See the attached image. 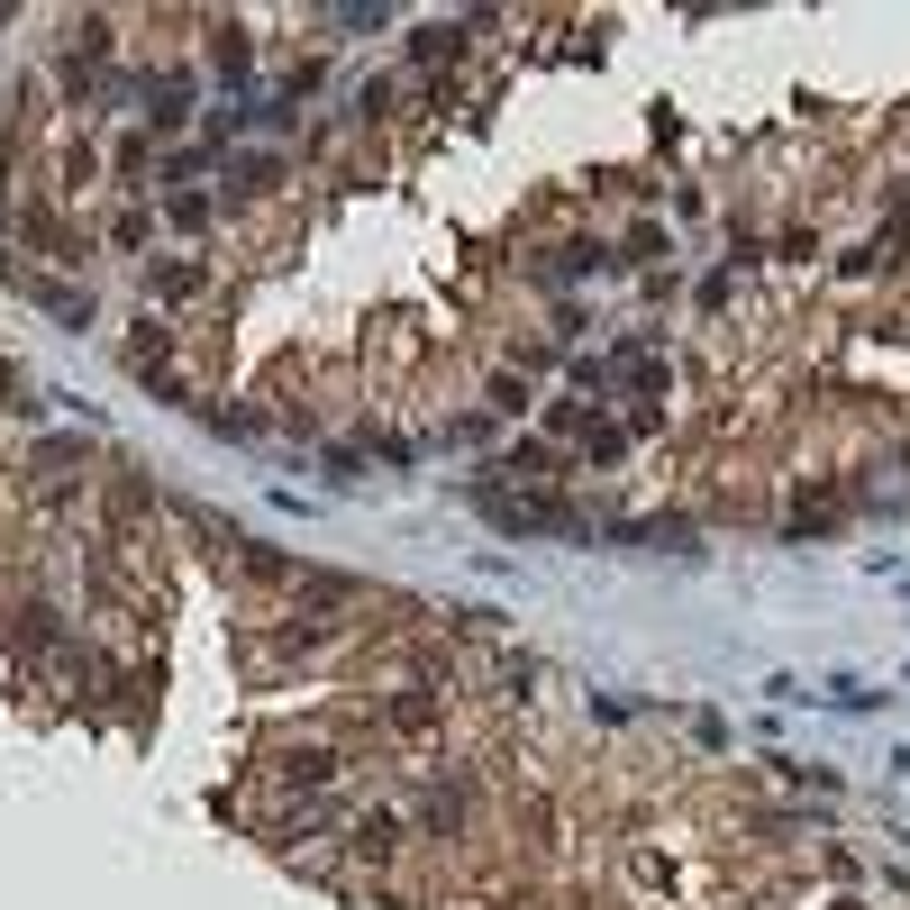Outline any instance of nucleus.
<instances>
[{"label": "nucleus", "instance_id": "1", "mask_svg": "<svg viewBox=\"0 0 910 910\" xmlns=\"http://www.w3.org/2000/svg\"><path fill=\"white\" fill-rule=\"evenodd\" d=\"M356 847H365V856H392V847H401V820H392V811H373V820L356 828Z\"/></svg>", "mask_w": 910, "mask_h": 910}, {"label": "nucleus", "instance_id": "4", "mask_svg": "<svg viewBox=\"0 0 910 910\" xmlns=\"http://www.w3.org/2000/svg\"><path fill=\"white\" fill-rule=\"evenodd\" d=\"M246 56H256V46H246V28H219V64H228V73H246Z\"/></svg>", "mask_w": 910, "mask_h": 910}, {"label": "nucleus", "instance_id": "3", "mask_svg": "<svg viewBox=\"0 0 910 910\" xmlns=\"http://www.w3.org/2000/svg\"><path fill=\"white\" fill-rule=\"evenodd\" d=\"M501 474H528V483H538V474H555V455H546V446H519V455H511Z\"/></svg>", "mask_w": 910, "mask_h": 910}, {"label": "nucleus", "instance_id": "2", "mask_svg": "<svg viewBox=\"0 0 910 910\" xmlns=\"http://www.w3.org/2000/svg\"><path fill=\"white\" fill-rule=\"evenodd\" d=\"M156 292L164 300H192L200 292V265H156Z\"/></svg>", "mask_w": 910, "mask_h": 910}]
</instances>
